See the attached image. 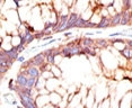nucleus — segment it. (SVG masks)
Returning <instances> with one entry per match:
<instances>
[{
    "label": "nucleus",
    "mask_w": 132,
    "mask_h": 108,
    "mask_svg": "<svg viewBox=\"0 0 132 108\" xmlns=\"http://www.w3.org/2000/svg\"><path fill=\"white\" fill-rule=\"evenodd\" d=\"M45 82H46V80L43 79V78L40 76V77L37 78V80H36V83H35L34 89L40 90V89H42V88H45Z\"/></svg>",
    "instance_id": "12"
},
{
    "label": "nucleus",
    "mask_w": 132,
    "mask_h": 108,
    "mask_svg": "<svg viewBox=\"0 0 132 108\" xmlns=\"http://www.w3.org/2000/svg\"><path fill=\"white\" fill-rule=\"evenodd\" d=\"M131 90L127 94L122 96L121 99H119V108H131Z\"/></svg>",
    "instance_id": "1"
},
{
    "label": "nucleus",
    "mask_w": 132,
    "mask_h": 108,
    "mask_svg": "<svg viewBox=\"0 0 132 108\" xmlns=\"http://www.w3.org/2000/svg\"><path fill=\"white\" fill-rule=\"evenodd\" d=\"M10 43L13 47H17L18 45H20L22 44V37H20V35H11Z\"/></svg>",
    "instance_id": "10"
},
{
    "label": "nucleus",
    "mask_w": 132,
    "mask_h": 108,
    "mask_svg": "<svg viewBox=\"0 0 132 108\" xmlns=\"http://www.w3.org/2000/svg\"><path fill=\"white\" fill-rule=\"evenodd\" d=\"M84 108H86V107H84Z\"/></svg>",
    "instance_id": "27"
},
{
    "label": "nucleus",
    "mask_w": 132,
    "mask_h": 108,
    "mask_svg": "<svg viewBox=\"0 0 132 108\" xmlns=\"http://www.w3.org/2000/svg\"><path fill=\"white\" fill-rule=\"evenodd\" d=\"M101 104V108H111V101H110V97H106L103 99V101H100Z\"/></svg>",
    "instance_id": "14"
},
{
    "label": "nucleus",
    "mask_w": 132,
    "mask_h": 108,
    "mask_svg": "<svg viewBox=\"0 0 132 108\" xmlns=\"http://www.w3.org/2000/svg\"><path fill=\"white\" fill-rule=\"evenodd\" d=\"M63 35L65 36V37H69V36H72V33H71V32H67V33H64Z\"/></svg>",
    "instance_id": "25"
},
{
    "label": "nucleus",
    "mask_w": 132,
    "mask_h": 108,
    "mask_svg": "<svg viewBox=\"0 0 132 108\" xmlns=\"http://www.w3.org/2000/svg\"><path fill=\"white\" fill-rule=\"evenodd\" d=\"M49 95H38L36 98H35V105H36L37 108H42L44 105L49 104Z\"/></svg>",
    "instance_id": "4"
},
{
    "label": "nucleus",
    "mask_w": 132,
    "mask_h": 108,
    "mask_svg": "<svg viewBox=\"0 0 132 108\" xmlns=\"http://www.w3.org/2000/svg\"><path fill=\"white\" fill-rule=\"evenodd\" d=\"M106 27H111V23H110V17H102L100 24L96 26V28H106Z\"/></svg>",
    "instance_id": "9"
},
{
    "label": "nucleus",
    "mask_w": 132,
    "mask_h": 108,
    "mask_svg": "<svg viewBox=\"0 0 132 108\" xmlns=\"http://www.w3.org/2000/svg\"><path fill=\"white\" fill-rule=\"evenodd\" d=\"M38 91V95H49L50 92H49V90H47L46 88H42L40 90H37Z\"/></svg>",
    "instance_id": "20"
},
{
    "label": "nucleus",
    "mask_w": 132,
    "mask_h": 108,
    "mask_svg": "<svg viewBox=\"0 0 132 108\" xmlns=\"http://www.w3.org/2000/svg\"><path fill=\"white\" fill-rule=\"evenodd\" d=\"M55 108H56V107H55Z\"/></svg>",
    "instance_id": "29"
},
{
    "label": "nucleus",
    "mask_w": 132,
    "mask_h": 108,
    "mask_svg": "<svg viewBox=\"0 0 132 108\" xmlns=\"http://www.w3.org/2000/svg\"><path fill=\"white\" fill-rule=\"evenodd\" d=\"M4 2H5V1H4V0H0V8H1V7H2V6H4Z\"/></svg>",
    "instance_id": "26"
},
{
    "label": "nucleus",
    "mask_w": 132,
    "mask_h": 108,
    "mask_svg": "<svg viewBox=\"0 0 132 108\" xmlns=\"http://www.w3.org/2000/svg\"><path fill=\"white\" fill-rule=\"evenodd\" d=\"M106 9H107V13H109V16H110V17H113L114 15L118 14V11L115 10V8H114L112 5L109 6V7H106Z\"/></svg>",
    "instance_id": "17"
},
{
    "label": "nucleus",
    "mask_w": 132,
    "mask_h": 108,
    "mask_svg": "<svg viewBox=\"0 0 132 108\" xmlns=\"http://www.w3.org/2000/svg\"><path fill=\"white\" fill-rule=\"evenodd\" d=\"M68 107V101H67V99H64V98H62L61 100L59 101V104L56 105V108H67Z\"/></svg>",
    "instance_id": "16"
},
{
    "label": "nucleus",
    "mask_w": 132,
    "mask_h": 108,
    "mask_svg": "<svg viewBox=\"0 0 132 108\" xmlns=\"http://www.w3.org/2000/svg\"><path fill=\"white\" fill-rule=\"evenodd\" d=\"M121 35H123V33L122 32H116V33H113V34H110V37L111 38H118V36H121ZM124 36V35H123Z\"/></svg>",
    "instance_id": "21"
},
{
    "label": "nucleus",
    "mask_w": 132,
    "mask_h": 108,
    "mask_svg": "<svg viewBox=\"0 0 132 108\" xmlns=\"http://www.w3.org/2000/svg\"><path fill=\"white\" fill-rule=\"evenodd\" d=\"M50 71L52 73V76L56 78V79H60L62 76V72H61V69H60L59 65H55V64H52L50 67Z\"/></svg>",
    "instance_id": "8"
},
{
    "label": "nucleus",
    "mask_w": 132,
    "mask_h": 108,
    "mask_svg": "<svg viewBox=\"0 0 132 108\" xmlns=\"http://www.w3.org/2000/svg\"><path fill=\"white\" fill-rule=\"evenodd\" d=\"M98 2H100L101 6H103V7H109L113 4V0H98Z\"/></svg>",
    "instance_id": "18"
},
{
    "label": "nucleus",
    "mask_w": 132,
    "mask_h": 108,
    "mask_svg": "<svg viewBox=\"0 0 132 108\" xmlns=\"http://www.w3.org/2000/svg\"><path fill=\"white\" fill-rule=\"evenodd\" d=\"M17 61L18 62H20V63H23V62H25V56H18V58H17Z\"/></svg>",
    "instance_id": "23"
},
{
    "label": "nucleus",
    "mask_w": 132,
    "mask_h": 108,
    "mask_svg": "<svg viewBox=\"0 0 132 108\" xmlns=\"http://www.w3.org/2000/svg\"><path fill=\"white\" fill-rule=\"evenodd\" d=\"M60 85H61V81L54 77H52V78H50V79L46 80L45 88L49 90V92H52V91H55V89L58 88Z\"/></svg>",
    "instance_id": "2"
},
{
    "label": "nucleus",
    "mask_w": 132,
    "mask_h": 108,
    "mask_svg": "<svg viewBox=\"0 0 132 108\" xmlns=\"http://www.w3.org/2000/svg\"><path fill=\"white\" fill-rule=\"evenodd\" d=\"M55 107H56V106H54V105H52L51 103H49V104L44 105V106L42 107V108H55Z\"/></svg>",
    "instance_id": "22"
},
{
    "label": "nucleus",
    "mask_w": 132,
    "mask_h": 108,
    "mask_svg": "<svg viewBox=\"0 0 132 108\" xmlns=\"http://www.w3.org/2000/svg\"><path fill=\"white\" fill-rule=\"evenodd\" d=\"M120 54L123 56V58H125L127 60H131V58H132V52H131V47H125L123 51H121L120 52Z\"/></svg>",
    "instance_id": "13"
},
{
    "label": "nucleus",
    "mask_w": 132,
    "mask_h": 108,
    "mask_svg": "<svg viewBox=\"0 0 132 108\" xmlns=\"http://www.w3.org/2000/svg\"><path fill=\"white\" fill-rule=\"evenodd\" d=\"M61 99H62V97L55 91H52L49 94V101L52 105H54V106H56V105L59 104V101L61 100Z\"/></svg>",
    "instance_id": "7"
},
{
    "label": "nucleus",
    "mask_w": 132,
    "mask_h": 108,
    "mask_svg": "<svg viewBox=\"0 0 132 108\" xmlns=\"http://www.w3.org/2000/svg\"><path fill=\"white\" fill-rule=\"evenodd\" d=\"M112 47L115 49L118 52H121L127 47V44H125V40H122V38H115L112 42Z\"/></svg>",
    "instance_id": "3"
},
{
    "label": "nucleus",
    "mask_w": 132,
    "mask_h": 108,
    "mask_svg": "<svg viewBox=\"0 0 132 108\" xmlns=\"http://www.w3.org/2000/svg\"><path fill=\"white\" fill-rule=\"evenodd\" d=\"M17 86L19 88H25L26 87V83H27V76H25L24 73H19L16 78V81H15Z\"/></svg>",
    "instance_id": "5"
},
{
    "label": "nucleus",
    "mask_w": 132,
    "mask_h": 108,
    "mask_svg": "<svg viewBox=\"0 0 132 108\" xmlns=\"http://www.w3.org/2000/svg\"><path fill=\"white\" fill-rule=\"evenodd\" d=\"M25 47H26L25 45L20 44V45H18V46H17V47H14V49L16 50V52H17V53H18V54H20V53L23 52V51H25Z\"/></svg>",
    "instance_id": "19"
},
{
    "label": "nucleus",
    "mask_w": 132,
    "mask_h": 108,
    "mask_svg": "<svg viewBox=\"0 0 132 108\" xmlns=\"http://www.w3.org/2000/svg\"><path fill=\"white\" fill-rule=\"evenodd\" d=\"M52 40V35H46L45 37H43V41H50Z\"/></svg>",
    "instance_id": "24"
},
{
    "label": "nucleus",
    "mask_w": 132,
    "mask_h": 108,
    "mask_svg": "<svg viewBox=\"0 0 132 108\" xmlns=\"http://www.w3.org/2000/svg\"><path fill=\"white\" fill-rule=\"evenodd\" d=\"M16 1H17V0H16Z\"/></svg>",
    "instance_id": "28"
},
{
    "label": "nucleus",
    "mask_w": 132,
    "mask_h": 108,
    "mask_svg": "<svg viewBox=\"0 0 132 108\" xmlns=\"http://www.w3.org/2000/svg\"><path fill=\"white\" fill-rule=\"evenodd\" d=\"M101 19H102V16L100 15V13H98V11H94L92 15V17L89 18L88 23L90 24V26H97L98 24H100Z\"/></svg>",
    "instance_id": "6"
},
{
    "label": "nucleus",
    "mask_w": 132,
    "mask_h": 108,
    "mask_svg": "<svg viewBox=\"0 0 132 108\" xmlns=\"http://www.w3.org/2000/svg\"><path fill=\"white\" fill-rule=\"evenodd\" d=\"M41 77L43 78V79L47 80V79H50V78H52L53 76H52V73H51V71L47 70V71H42L41 72Z\"/></svg>",
    "instance_id": "15"
},
{
    "label": "nucleus",
    "mask_w": 132,
    "mask_h": 108,
    "mask_svg": "<svg viewBox=\"0 0 132 108\" xmlns=\"http://www.w3.org/2000/svg\"><path fill=\"white\" fill-rule=\"evenodd\" d=\"M120 19H121V13H118L116 15H114L113 17H110V23H111V27L120 25Z\"/></svg>",
    "instance_id": "11"
}]
</instances>
